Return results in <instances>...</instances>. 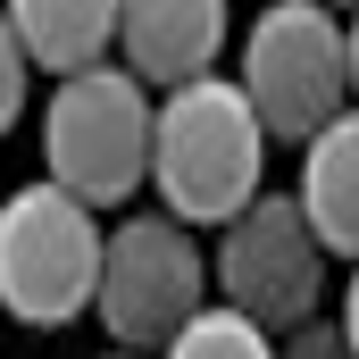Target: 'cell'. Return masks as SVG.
<instances>
[{
  "instance_id": "6da1fadb",
  "label": "cell",
  "mask_w": 359,
  "mask_h": 359,
  "mask_svg": "<svg viewBox=\"0 0 359 359\" xmlns=\"http://www.w3.org/2000/svg\"><path fill=\"white\" fill-rule=\"evenodd\" d=\"M268 176V134L234 76H192L151 100V192L168 201L176 226H226Z\"/></svg>"
},
{
  "instance_id": "7a4b0ae2",
  "label": "cell",
  "mask_w": 359,
  "mask_h": 359,
  "mask_svg": "<svg viewBox=\"0 0 359 359\" xmlns=\"http://www.w3.org/2000/svg\"><path fill=\"white\" fill-rule=\"evenodd\" d=\"M234 92L268 142H309L318 126L351 117V25L318 0H268L243 34Z\"/></svg>"
},
{
  "instance_id": "3957f363",
  "label": "cell",
  "mask_w": 359,
  "mask_h": 359,
  "mask_svg": "<svg viewBox=\"0 0 359 359\" xmlns=\"http://www.w3.org/2000/svg\"><path fill=\"white\" fill-rule=\"evenodd\" d=\"M42 168L67 201L109 209V201H134L151 176V84H134L126 67H76L59 76L50 109H42Z\"/></svg>"
},
{
  "instance_id": "277c9868",
  "label": "cell",
  "mask_w": 359,
  "mask_h": 359,
  "mask_svg": "<svg viewBox=\"0 0 359 359\" xmlns=\"http://www.w3.org/2000/svg\"><path fill=\"white\" fill-rule=\"evenodd\" d=\"M100 276V209L67 201L59 184L0 192V309L17 326H67L92 309Z\"/></svg>"
},
{
  "instance_id": "5b68a950",
  "label": "cell",
  "mask_w": 359,
  "mask_h": 359,
  "mask_svg": "<svg viewBox=\"0 0 359 359\" xmlns=\"http://www.w3.org/2000/svg\"><path fill=\"white\" fill-rule=\"evenodd\" d=\"M209 301V259L192 251L168 209H142V217H117L100 226V276H92V318L109 326L117 351H159L184 318Z\"/></svg>"
},
{
  "instance_id": "8992f818",
  "label": "cell",
  "mask_w": 359,
  "mask_h": 359,
  "mask_svg": "<svg viewBox=\"0 0 359 359\" xmlns=\"http://www.w3.org/2000/svg\"><path fill=\"white\" fill-rule=\"evenodd\" d=\"M326 268H334V259H326L318 234L301 226L292 192H251V201L226 217V243H217V259H209V284H217V301L243 309L251 326L292 334V326L318 318Z\"/></svg>"
},
{
  "instance_id": "52a82bcc",
  "label": "cell",
  "mask_w": 359,
  "mask_h": 359,
  "mask_svg": "<svg viewBox=\"0 0 359 359\" xmlns=\"http://www.w3.org/2000/svg\"><path fill=\"white\" fill-rule=\"evenodd\" d=\"M117 67L134 84H192L226 50V0H117Z\"/></svg>"
},
{
  "instance_id": "ba28073f",
  "label": "cell",
  "mask_w": 359,
  "mask_h": 359,
  "mask_svg": "<svg viewBox=\"0 0 359 359\" xmlns=\"http://www.w3.org/2000/svg\"><path fill=\"white\" fill-rule=\"evenodd\" d=\"M292 209L301 226L318 234L326 259H351L359 251V126L334 117L301 142V184H292Z\"/></svg>"
},
{
  "instance_id": "9c48e42d",
  "label": "cell",
  "mask_w": 359,
  "mask_h": 359,
  "mask_svg": "<svg viewBox=\"0 0 359 359\" xmlns=\"http://www.w3.org/2000/svg\"><path fill=\"white\" fill-rule=\"evenodd\" d=\"M25 67H50V76H76L109 59V34H117V0H0Z\"/></svg>"
},
{
  "instance_id": "30bf717a",
  "label": "cell",
  "mask_w": 359,
  "mask_h": 359,
  "mask_svg": "<svg viewBox=\"0 0 359 359\" xmlns=\"http://www.w3.org/2000/svg\"><path fill=\"white\" fill-rule=\"evenodd\" d=\"M159 359H276L268 326H251L243 309H226V301H201L192 318H184L176 334L159 343Z\"/></svg>"
},
{
  "instance_id": "8fae6325",
  "label": "cell",
  "mask_w": 359,
  "mask_h": 359,
  "mask_svg": "<svg viewBox=\"0 0 359 359\" xmlns=\"http://www.w3.org/2000/svg\"><path fill=\"white\" fill-rule=\"evenodd\" d=\"M25 92H34V67H25V50H17V34H8V17H0V142H8L17 117H25Z\"/></svg>"
},
{
  "instance_id": "7c38bea8",
  "label": "cell",
  "mask_w": 359,
  "mask_h": 359,
  "mask_svg": "<svg viewBox=\"0 0 359 359\" xmlns=\"http://www.w3.org/2000/svg\"><path fill=\"white\" fill-rule=\"evenodd\" d=\"M276 359H351V318H343V326H326V318L292 326V343H284Z\"/></svg>"
},
{
  "instance_id": "4fadbf2b",
  "label": "cell",
  "mask_w": 359,
  "mask_h": 359,
  "mask_svg": "<svg viewBox=\"0 0 359 359\" xmlns=\"http://www.w3.org/2000/svg\"><path fill=\"white\" fill-rule=\"evenodd\" d=\"M100 359H142V351H100Z\"/></svg>"
},
{
  "instance_id": "5bb4252c",
  "label": "cell",
  "mask_w": 359,
  "mask_h": 359,
  "mask_svg": "<svg viewBox=\"0 0 359 359\" xmlns=\"http://www.w3.org/2000/svg\"><path fill=\"white\" fill-rule=\"evenodd\" d=\"M318 8H334V17H343V0H318Z\"/></svg>"
}]
</instances>
